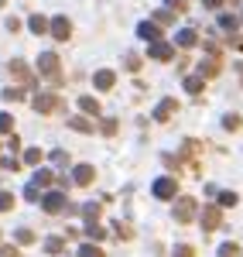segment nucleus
<instances>
[{
  "label": "nucleus",
  "mask_w": 243,
  "mask_h": 257,
  "mask_svg": "<svg viewBox=\"0 0 243 257\" xmlns=\"http://www.w3.org/2000/svg\"><path fill=\"white\" fill-rule=\"evenodd\" d=\"M195 41H199V35H195L192 28H185V31H178V38H175V45H178V48H192Z\"/></svg>",
  "instance_id": "nucleus-19"
},
{
  "label": "nucleus",
  "mask_w": 243,
  "mask_h": 257,
  "mask_svg": "<svg viewBox=\"0 0 243 257\" xmlns=\"http://www.w3.org/2000/svg\"><path fill=\"white\" fill-rule=\"evenodd\" d=\"M14 209V196L11 192H0V213H11Z\"/></svg>",
  "instance_id": "nucleus-33"
},
{
  "label": "nucleus",
  "mask_w": 243,
  "mask_h": 257,
  "mask_svg": "<svg viewBox=\"0 0 243 257\" xmlns=\"http://www.w3.org/2000/svg\"><path fill=\"white\" fill-rule=\"evenodd\" d=\"M48 158H52V165H59V168H65V165H69V155H65V151H52Z\"/></svg>",
  "instance_id": "nucleus-37"
},
{
  "label": "nucleus",
  "mask_w": 243,
  "mask_h": 257,
  "mask_svg": "<svg viewBox=\"0 0 243 257\" xmlns=\"http://www.w3.org/2000/svg\"><path fill=\"white\" fill-rule=\"evenodd\" d=\"M123 69H127V72H137V69H141V55H127V59H123Z\"/></svg>",
  "instance_id": "nucleus-35"
},
{
  "label": "nucleus",
  "mask_w": 243,
  "mask_h": 257,
  "mask_svg": "<svg viewBox=\"0 0 243 257\" xmlns=\"http://www.w3.org/2000/svg\"><path fill=\"white\" fill-rule=\"evenodd\" d=\"M240 21H243V18H240Z\"/></svg>",
  "instance_id": "nucleus-51"
},
{
  "label": "nucleus",
  "mask_w": 243,
  "mask_h": 257,
  "mask_svg": "<svg viewBox=\"0 0 243 257\" xmlns=\"http://www.w3.org/2000/svg\"><path fill=\"white\" fill-rule=\"evenodd\" d=\"M7 31H11V35H14V31H21V21L18 18H7Z\"/></svg>",
  "instance_id": "nucleus-47"
},
{
  "label": "nucleus",
  "mask_w": 243,
  "mask_h": 257,
  "mask_svg": "<svg viewBox=\"0 0 243 257\" xmlns=\"http://www.w3.org/2000/svg\"><path fill=\"white\" fill-rule=\"evenodd\" d=\"M164 4H168V11H171V14H175V11L182 14L185 7H188V0H164Z\"/></svg>",
  "instance_id": "nucleus-41"
},
{
  "label": "nucleus",
  "mask_w": 243,
  "mask_h": 257,
  "mask_svg": "<svg viewBox=\"0 0 243 257\" xmlns=\"http://www.w3.org/2000/svg\"><path fill=\"white\" fill-rule=\"evenodd\" d=\"M175 110H178V103H175V99H161V103H158V110H154V120L164 123V120H171Z\"/></svg>",
  "instance_id": "nucleus-12"
},
{
  "label": "nucleus",
  "mask_w": 243,
  "mask_h": 257,
  "mask_svg": "<svg viewBox=\"0 0 243 257\" xmlns=\"http://www.w3.org/2000/svg\"><path fill=\"white\" fill-rule=\"evenodd\" d=\"M14 240H18L21 247H28V243H35V233H31V230H28V226H21L18 233H14Z\"/></svg>",
  "instance_id": "nucleus-26"
},
{
  "label": "nucleus",
  "mask_w": 243,
  "mask_h": 257,
  "mask_svg": "<svg viewBox=\"0 0 243 257\" xmlns=\"http://www.w3.org/2000/svg\"><path fill=\"white\" fill-rule=\"evenodd\" d=\"M24 99V89H4V103H21Z\"/></svg>",
  "instance_id": "nucleus-31"
},
{
  "label": "nucleus",
  "mask_w": 243,
  "mask_h": 257,
  "mask_svg": "<svg viewBox=\"0 0 243 257\" xmlns=\"http://www.w3.org/2000/svg\"><path fill=\"white\" fill-rule=\"evenodd\" d=\"M79 110L86 113V117H100V103H96V96H79Z\"/></svg>",
  "instance_id": "nucleus-14"
},
{
  "label": "nucleus",
  "mask_w": 243,
  "mask_h": 257,
  "mask_svg": "<svg viewBox=\"0 0 243 257\" xmlns=\"http://www.w3.org/2000/svg\"><path fill=\"white\" fill-rule=\"evenodd\" d=\"M219 223H223V209H219V206H205V209H202V230H205V233H212Z\"/></svg>",
  "instance_id": "nucleus-7"
},
{
  "label": "nucleus",
  "mask_w": 243,
  "mask_h": 257,
  "mask_svg": "<svg viewBox=\"0 0 243 257\" xmlns=\"http://www.w3.org/2000/svg\"><path fill=\"white\" fill-rule=\"evenodd\" d=\"M182 86H185V93L199 96V93L205 89V79H202V76H185V82H182Z\"/></svg>",
  "instance_id": "nucleus-15"
},
{
  "label": "nucleus",
  "mask_w": 243,
  "mask_h": 257,
  "mask_svg": "<svg viewBox=\"0 0 243 257\" xmlns=\"http://www.w3.org/2000/svg\"><path fill=\"white\" fill-rule=\"evenodd\" d=\"M69 127H72V131H79V134H93V131H96L89 117H69Z\"/></svg>",
  "instance_id": "nucleus-17"
},
{
  "label": "nucleus",
  "mask_w": 243,
  "mask_h": 257,
  "mask_svg": "<svg viewBox=\"0 0 243 257\" xmlns=\"http://www.w3.org/2000/svg\"><path fill=\"white\" fill-rule=\"evenodd\" d=\"M147 55H151V59H158V62H171L175 52H171V45H168V41H151Z\"/></svg>",
  "instance_id": "nucleus-10"
},
{
  "label": "nucleus",
  "mask_w": 243,
  "mask_h": 257,
  "mask_svg": "<svg viewBox=\"0 0 243 257\" xmlns=\"http://www.w3.org/2000/svg\"><path fill=\"white\" fill-rule=\"evenodd\" d=\"M48 31L55 35V41H69L72 38V21L69 18H52L48 21Z\"/></svg>",
  "instance_id": "nucleus-6"
},
{
  "label": "nucleus",
  "mask_w": 243,
  "mask_h": 257,
  "mask_svg": "<svg viewBox=\"0 0 243 257\" xmlns=\"http://www.w3.org/2000/svg\"><path fill=\"white\" fill-rule=\"evenodd\" d=\"M240 123H243V120H240V113H226V117H223V127H226V131H236Z\"/></svg>",
  "instance_id": "nucleus-30"
},
{
  "label": "nucleus",
  "mask_w": 243,
  "mask_h": 257,
  "mask_svg": "<svg viewBox=\"0 0 243 257\" xmlns=\"http://www.w3.org/2000/svg\"><path fill=\"white\" fill-rule=\"evenodd\" d=\"M113 233H117L120 240H134V226H127V223L120 219V223H113Z\"/></svg>",
  "instance_id": "nucleus-23"
},
{
  "label": "nucleus",
  "mask_w": 243,
  "mask_h": 257,
  "mask_svg": "<svg viewBox=\"0 0 243 257\" xmlns=\"http://www.w3.org/2000/svg\"><path fill=\"white\" fill-rule=\"evenodd\" d=\"M199 151H202V144H199V141H185L182 155H199Z\"/></svg>",
  "instance_id": "nucleus-40"
},
{
  "label": "nucleus",
  "mask_w": 243,
  "mask_h": 257,
  "mask_svg": "<svg viewBox=\"0 0 243 257\" xmlns=\"http://www.w3.org/2000/svg\"><path fill=\"white\" fill-rule=\"evenodd\" d=\"M117 127H120V123H117V120H113V117L100 120V134H106V138H113V134H117Z\"/></svg>",
  "instance_id": "nucleus-24"
},
{
  "label": "nucleus",
  "mask_w": 243,
  "mask_h": 257,
  "mask_svg": "<svg viewBox=\"0 0 243 257\" xmlns=\"http://www.w3.org/2000/svg\"><path fill=\"white\" fill-rule=\"evenodd\" d=\"M41 158H45V155H41L38 148H28V151H24V165H41Z\"/></svg>",
  "instance_id": "nucleus-29"
},
{
  "label": "nucleus",
  "mask_w": 243,
  "mask_h": 257,
  "mask_svg": "<svg viewBox=\"0 0 243 257\" xmlns=\"http://www.w3.org/2000/svg\"><path fill=\"white\" fill-rule=\"evenodd\" d=\"M38 202H41V209H45V213H52V216L69 213V196H65V192H45Z\"/></svg>",
  "instance_id": "nucleus-2"
},
{
  "label": "nucleus",
  "mask_w": 243,
  "mask_h": 257,
  "mask_svg": "<svg viewBox=\"0 0 243 257\" xmlns=\"http://www.w3.org/2000/svg\"><path fill=\"white\" fill-rule=\"evenodd\" d=\"M113 82H117V76H113L110 69H100V72L93 76V86H96L100 93H106V89H113Z\"/></svg>",
  "instance_id": "nucleus-11"
},
{
  "label": "nucleus",
  "mask_w": 243,
  "mask_h": 257,
  "mask_svg": "<svg viewBox=\"0 0 243 257\" xmlns=\"http://www.w3.org/2000/svg\"><path fill=\"white\" fill-rule=\"evenodd\" d=\"M79 257H106V254H103V250L96 247V243H86V247L79 250Z\"/></svg>",
  "instance_id": "nucleus-34"
},
{
  "label": "nucleus",
  "mask_w": 243,
  "mask_h": 257,
  "mask_svg": "<svg viewBox=\"0 0 243 257\" xmlns=\"http://www.w3.org/2000/svg\"><path fill=\"white\" fill-rule=\"evenodd\" d=\"M38 76L48 79L52 86H62V65H59V55L55 52H41L38 55Z\"/></svg>",
  "instance_id": "nucleus-1"
},
{
  "label": "nucleus",
  "mask_w": 243,
  "mask_h": 257,
  "mask_svg": "<svg viewBox=\"0 0 243 257\" xmlns=\"http://www.w3.org/2000/svg\"><path fill=\"white\" fill-rule=\"evenodd\" d=\"M219 28H223L226 35L236 38V31H240V18H233V14H219Z\"/></svg>",
  "instance_id": "nucleus-16"
},
{
  "label": "nucleus",
  "mask_w": 243,
  "mask_h": 257,
  "mask_svg": "<svg viewBox=\"0 0 243 257\" xmlns=\"http://www.w3.org/2000/svg\"><path fill=\"white\" fill-rule=\"evenodd\" d=\"M0 134H7V138L14 134V117L11 113H0Z\"/></svg>",
  "instance_id": "nucleus-28"
},
{
  "label": "nucleus",
  "mask_w": 243,
  "mask_h": 257,
  "mask_svg": "<svg viewBox=\"0 0 243 257\" xmlns=\"http://www.w3.org/2000/svg\"><path fill=\"white\" fill-rule=\"evenodd\" d=\"M0 257H21L18 247H0Z\"/></svg>",
  "instance_id": "nucleus-46"
},
{
  "label": "nucleus",
  "mask_w": 243,
  "mask_h": 257,
  "mask_svg": "<svg viewBox=\"0 0 243 257\" xmlns=\"http://www.w3.org/2000/svg\"><path fill=\"white\" fill-rule=\"evenodd\" d=\"M137 35H141V38H147V41H158V35H161V28H158L154 21H144L141 28H137Z\"/></svg>",
  "instance_id": "nucleus-18"
},
{
  "label": "nucleus",
  "mask_w": 243,
  "mask_h": 257,
  "mask_svg": "<svg viewBox=\"0 0 243 257\" xmlns=\"http://www.w3.org/2000/svg\"><path fill=\"white\" fill-rule=\"evenodd\" d=\"M151 192H154L158 199H178V182H175L171 175H161V178H154Z\"/></svg>",
  "instance_id": "nucleus-3"
},
{
  "label": "nucleus",
  "mask_w": 243,
  "mask_h": 257,
  "mask_svg": "<svg viewBox=\"0 0 243 257\" xmlns=\"http://www.w3.org/2000/svg\"><path fill=\"white\" fill-rule=\"evenodd\" d=\"M216 72H219V55H209V62L199 65V76H202V79H212Z\"/></svg>",
  "instance_id": "nucleus-13"
},
{
  "label": "nucleus",
  "mask_w": 243,
  "mask_h": 257,
  "mask_svg": "<svg viewBox=\"0 0 243 257\" xmlns=\"http://www.w3.org/2000/svg\"><path fill=\"white\" fill-rule=\"evenodd\" d=\"M151 21L161 28V24H171V21H175V14H171V11H154V14H151Z\"/></svg>",
  "instance_id": "nucleus-27"
},
{
  "label": "nucleus",
  "mask_w": 243,
  "mask_h": 257,
  "mask_svg": "<svg viewBox=\"0 0 243 257\" xmlns=\"http://www.w3.org/2000/svg\"><path fill=\"white\" fill-rule=\"evenodd\" d=\"M4 168H11V172H18V168H21V161L14 158V155H11V158H4Z\"/></svg>",
  "instance_id": "nucleus-45"
},
{
  "label": "nucleus",
  "mask_w": 243,
  "mask_h": 257,
  "mask_svg": "<svg viewBox=\"0 0 243 257\" xmlns=\"http://www.w3.org/2000/svg\"><path fill=\"white\" fill-rule=\"evenodd\" d=\"M195 209H199V202L192 196L175 199V219H178V223H192V219H195Z\"/></svg>",
  "instance_id": "nucleus-4"
},
{
  "label": "nucleus",
  "mask_w": 243,
  "mask_h": 257,
  "mask_svg": "<svg viewBox=\"0 0 243 257\" xmlns=\"http://www.w3.org/2000/svg\"><path fill=\"white\" fill-rule=\"evenodd\" d=\"M28 28H31V35H45V31H48V18L35 14V18L28 21Z\"/></svg>",
  "instance_id": "nucleus-21"
},
{
  "label": "nucleus",
  "mask_w": 243,
  "mask_h": 257,
  "mask_svg": "<svg viewBox=\"0 0 243 257\" xmlns=\"http://www.w3.org/2000/svg\"><path fill=\"white\" fill-rule=\"evenodd\" d=\"M82 213H86V219H89V223H96V219H100V202H89Z\"/></svg>",
  "instance_id": "nucleus-32"
},
{
  "label": "nucleus",
  "mask_w": 243,
  "mask_h": 257,
  "mask_svg": "<svg viewBox=\"0 0 243 257\" xmlns=\"http://www.w3.org/2000/svg\"><path fill=\"white\" fill-rule=\"evenodd\" d=\"M59 106H62L59 93H38V96H35V110H38V113H55Z\"/></svg>",
  "instance_id": "nucleus-5"
},
{
  "label": "nucleus",
  "mask_w": 243,
  "mask_h": 257,
  "mask_svg": "<svg viewBox=\"0 0 243 257\" xmlns=\"http://www.w3.org/2000/svg\"><path fill=\"white\" fill-rule=\"evenodd\" d=\"M219 257H240V247L236 243H223L219 247Z\"/></svg>",
  "instance_id": "nucleus-39"
},
{
  "label": "nucleus",
  "mask_w": 243,
  "mask_h": 257,
  "mask_svg": "<svg viewBox=\"0 0 243 257\" xmlns=\"http://www.w3.org/2000/svg\"><path fill=\"white\" fill-rule=\"evenodd\" d=\"M4 4H7V0H0V7H4Z\"/></svg>",
  "instance_id": "nucleus-50"
},
{
  "label": "nucleus",
  "mask_w": 243,
  "mask_h": 257,
  "mask_svg": "<svg viewBox=\"0 0 243 257\" xmlns=\"http://www.w3.org/2000/svg\"><path fill=\"white\" fill-rule=\"evenodd\" d=\"M11 76H14V82L31 86V69H28V62H24V59H14V62H11Z\"/></svg>",
  "instance_id": "nucleus-9"
},
{
  "label": "nucleus",
  "mask_w": 243,
  "mask_h": 257,
  "mask_svg": "<svg viewBox=\"0 0 243 257\" xmlns=\"http://www.w3.org/2000/svg\"><path fill=\"white\" fill-rule=\"evenodd\" d=\"M7 148H11V155L18 158V151H21V141H18V134H11V141H7Z\"/></svg>",
  "instance_id": "nucleus-44"
},
{
  "label": "nucleus",
  "mask_w": 243,
  "mask_h": 257,
  "mask_svg": "<svg viewBox=\"0 0 243 257\" xmlns=\"http://www.w3.org/2000/svg\"><path fill=\"white\" fill-rule=\"evenodd\" d=\"M171 257H195V250H192L188 243H182V247H175V250H171Z\"/></svg>",
  "instance_id": "nucleus-42"
},
{
  "label": "nucleus",
  "mask_w": 243,
  "mask_h": 257,
  "mask_svg": "<svg viewBox=\"0 0 243 257\" xmlns=\"http://www.w3.org/2000/svg\"><path fill=\"white\" fill-rule=\"evenodd\" d=\"M24 199H28V202H38V199H41V189L28 182V189H24Z\"/></svg>",
  "instance_id": "nucleus-36"
},
{
  "label": "nucleus",
  "mask_w": 243,
  "mask_h": 257,
  "mask_svg": "<svg viewBox=\"0 0 243 257\" xmlns=\"http://www.w3.org/2000/svg\"><path fill=\"white\" fill-rule=\"evenodd\" d=\"M45 250H48V254H62V250H65V240L62 237H48L45 240Z\"/></svg>",
  "instance_id": "nucleus-22"
},
{
  "label": "nucleus",
  "mask_w": 243,
  "mask_h": 257,
  "mask_svg": "<svg viewBox=\"0 0 243 257\" xmlns=\"http://www.w3.org/2000/svg\"><path fill=\"white\" fill-rule=\"evenodd\" d=\"M164 165H168V172H178L182 158H175V155H164Z\"/></svg>",
  "instance_id": "nucleus-43"
},
{
  "label": "nucleus",
  "mask_w": 243,
  "mask_h": 257,
  "mask_svg": "<svg viewBox=\"0 0 243 257\" xmlns=\"http://www.w3.org/2000/svg\"><path fill=\"white\" fill-rule=\"evenodd\" d=\"M233 45H236V52H243V38H233Z\"/></svg>",
  "instance_id": "nucleus-49"
},
{
  "label": "nucleus",
  "mask_w": 243,
  "mask_h": 257,
  "mask_svg": "<svg viewBox=\"0 0 243 257\" xmlns=\"http://www.w3.org/2000/svg\"><path fill=\"white\" fill-rule=\"evenodd\" d=\"M86 237H89V240H103V237H106V230H103L100 223H86Z\"/></svg>",
  "instance_id": "nucleus-25"
},
{
  "label": "nucleus",
  "mask_w": 243,
  "mask_h": 257,
  "mask_svg": "<svg viewBox=\"0 0 243 257\" xmlns=\"http://www.w3.org/2000/svg\"><path fill=\"white\" fill-rule=\"evenodd\" d=\"M52 182H55V175H52L48 168H38V172H35V178H31V185H38V189H48Z\"/></svg>",
  "instance_id": "nucleus-20"
},
{
  "label": "nucleus",
  "mask_w": 243,
  "mask_h": 257,
  "mask_svg": "<svg viewBox=\"0 0 243 257\" xmlns=\"http://www.w3.org/2000/svg\"><path fill=\"white\" fill-rule=\"evenodd\" d=\"M96 182V168L93 165H76L72 168V185H93Z\"/></svg>",
  "instance_id": "nucleus-8"
},
{
  "label": "nucleus",
  "mask_w": 243,
  "mask_h": 257,
  "mask_svg": "<svg viewBox=\"0 0 243 257\" xmlns=\"http://www.w3.org/2000/svg\"><path fill=\"white\" fill-rule=\"evenodd\" d=\"M202 4H205V7H209V11H219V7H223L226 0H202Z\"/></svg>",
  "instance_id": "nucleus-48"
},
{
  "label": "nucleus",
  "mask_w": 243,
  "mask_h": 257,
  "mask_svg": "<svg viewBox=\"0 0 243 257\" xmlns=\"http://www.w3.org/2000/svg\"><path fill=\"white\" fill-rule=\"evenodd\" d=\"M236 202H240L236 192H219V206H236Z\"/></svg>",
  "instance_id": "nucleus-38"
}]
</instances>
